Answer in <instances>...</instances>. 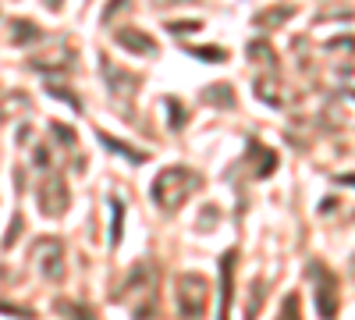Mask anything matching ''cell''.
<instances>
[{
  "instance_id": "obj_1",
  "label": "cell",
  "mask_w": 355,
  "mask_h": 320,
  "mask_svg": "<svg viewBox=\"0 0 355 320\" xmlns=\"http://www.w3.org/2000/svg\"><path fill=\"white\" fill-rule=\"evenodd\" d=\"M199 185V174L189 167H164L157 178H153V203L160 210L174 214L182 203L192 196V189Z\"/></svg>"
},
{
  "instance_id": "obj_2",
  "label": "cell",
  "mask_w": 355,
  "mask_h": 320,
  "mask_svg": "<svg viewBox=\"0 0 355 320\" xmlns=\"http://www.w3.org/2000/svg\"><path fill=\"white\" fill-rule=\"evenodd\" d=\"M206 278H199V274H185L182 281H178V310H182V317H189V320H199L202 317V310H206Z\"/></svg>"
},
{
  "instance_id": "obj_3",
  "label": "cell",
  "mask_w": 355,
  "mask_h": 320,
  "mask_svg": "<svg viewBox=\"0 0 355 320\" xmlns=\"http://www.w3.org/2000/svg\"><path fill=\"white\" fill-rule=\"evenodd\" d=\"M309 271H313V285H316V310H320V317L334 320V313H338V278L331 271H323L320 264H313Z\"/></svg>"
},
{
  "instance_id": "obj_4",
  "label": "cell",
  "mask_w": 355,
  "mask_h": 320,
  "mask_svg": "<svg viewBox=\"0 0 355 320\" xmlns=\"http://www.w3.org/2000/svg\"><path fill=\"white\" fill-rule=\"evenodd\" d=\"M36 264H40V274H46L50 281H61L64 278V246L57 239H40L36 242Z\"/></svg>"
},
{
  "instance_id": "obj_5",
  "label": "cell",
  "mask_w": 355,
  "mask_h": 320,
  "mask_svg": "<svg viewBox=\"0 0 355 320\" xmlns=\"http://www.w3.org/2000/svg\"><path fill=\"white\" fill-rule=\"evenodd\" d=\"M40 210L50 214V217H61L68 210V189H64V182L57 178V174L40 185Z\"/></svg>"
},
{
  "instance_id": "obj_6",
  "label": "cell",
  "mask_w": 355,
  "mask_h": 320,
  "mask_svg": "<svg viewBox=\"0 0 355 320\" xmlns=\"http://www.w3.org/2000/svg\"><path fill=\"white\" fill-rule=\"evenodd\" d=\"M100 68L107 71L103 78H107V85H110L117 96H125V93H135V90H139V78H125V71H121V68H114L107 57H100Z\"/></svg>"
},
{
  "instance_id": "obj_7",
  "label": "cell",
  "mask_w": 355,
  "mask_h": 320,
  "mask_svg": "<svg viewBox=\"0 0 355 320\" xmlns=\"http://www.w3.org/2000/svg\"><path fill=\"white\" fill-rule=\"evenodd\" d=\"M234 260H239V253H224L220 260V320H227V310H231V267H234Z\"/></svg>"
},
{
  "instance_id": "obj_8",
  "label": "cell",
  "mask_w": 355,
  "mask_h": 320,
  "mask_svg": "<svg viewBox=\"0 0 355 320\" xmlns=\"http://www.w3.org/2000/svg\"><path fill=\"white\" fill-rule=\"evenodd\" d=\"M117 43H121L125 50H132V53H153V47H157L146 33H139V28H121V33H117Z\"/></svg>"
},
{
  "instance_id": "obj_9",
  "label": "cell",
  "mask_w": 355,
  "mask_h": 320,
  "mask_svg": "<svg viewBox=\"0 0 355 320\" xmlns=\"http://www.w3.org/2000/svg\"><path fill=\"white\" fill-rule=\"evenodd\" d=\"M249 157L256 160V178H266V174L277 167V153H274V150H266V146H259L256 139L249 142Z\"/></svg>"
},
{
  "instance_id": "obj_10",
  "label": "cell",
  "mask_w": 355,
  "mask_h": 320,
  "mask_svg": "<svg viewBox=\"0 0 355 320\" xmlns=\"http://www.w3.org/2000/svg\"><path fill=\"white\" fill-rule=\"evenodd\" d=\"M100 142H103L107 150H114V153H121V157H128L132 164H142V160H146V153H142V150H132V146H125V142H117V139H110L107 132H100Z\"/></svg>"
},
{
  "instance_id": "obj_11",
  "label": "cell",
  "mask_w": 355,
  "mask_h": 320,
  "mask_svg": "<svg viewBox=\"0 0 355 320\" xmlns=\"http://www.w3.org/2000/svg\"><path fill=\"white\" fill-rule=\"evenodd\" d=\"M110 210H114V221H110V246H117V242H121V224H125L121 199H110Z\"/></svg>"
},
{
  "instance_id": "obj_12",
  "label": "cell",
  "mask_w": 355,
  "mask_h": 320,
  "mask_svg": "<svg viewBox=\"0 0 355 320\" xmlns=\"http://www.w3.org/2000/svg\"><path fill=\"white\" fill-rule=\"evenodd\" d=\"M40 36H43V33H40L36 25H28L25 18H18V22H15V47H25L28 40H40Z\"/></svg>"
},
{
  "instance_id": "obj_13",
  "label": "cell",
  "mask_w": 355,
  "mask_h": 320,
  "mask_svg": "<svg viewBox=\"0 0 355 320\" xmlns=\"http://www.w3.org/2000/svg\"><path fill=\"white\" fill-rule=\"evenodd\" d=\"M57 310H61L68 320H96L93 313H89L85 306H78V303H71V306H68V303H57Z\"/></svg>"
},
{
  "instance_id": "obj_14",
  "label": "cell",
  "mask_w": 355,
  "mask_h": 320,
  "mask_svg": "<svg viewBox=\"0 0 355 320\" xmlns=\"http://www.w3.org/2000/svg\"><path fill=\"white\" fill-rule=\"evenodd\" d=\"M206 100H220L217 107H231L234 103V93L227 90V85H214V90H206Z\"/></svg>"
},
{
  "instance_id": "obj_15",
  "label": "cell",
  "mask_w": 355,
  "mask_h": 320,
  "mask_svg": "<svg viewBox=\"0 0 355 320\" xmlns=\"http://www.w3.org/2000/svg\"><path fill=\"white\" fill-rule=\"evenodd\" d=\"M277 320H302V313H299V296H295V292L284 299V306H281V317H277Z\"/></svg>"
},
{
  "instance_id": "obj_16",
  "label": "cell",
  "mask_w": 355,
  "mask_h": 320,
  "mask_svg": "<svg viewBox=\"0 0 355 320\" xmlns=\"http://www.w3.org/2000/svg\"><path fill=\"white\" fill-rule=\"evenodd\" d=\"M164 103H167V110H171V128H182V125H185V110H182V103H178L174 96H167Z\"/></svg>"
},
{
  "instance_id": "obj_17",
  "label": "cell",
  "mask_w": 355,
  "mask_h": 320,
  "mask_svg": "<svg viewBox=\"0 0 355 320\" xmlns=\"http://www.w3.org/2000/svg\"><path fill=\"white\" fill-rule=\"evenodd\" d=\"M46 93H53V96H61L68 107H75L78 110V100H75V93H68V90H61V85H46Z\"/></svg>"
},
{
  "instance_id": "obj_18",
  "label": "cell",
  "mask_w": 355,
  "mask_h": 320,
  "mask_svg": "<svg viewBox=\"0 0 355 320\" xmlns=\"http://www.w3.org/2000/svg\"><path fill=\"white\" fill-rule=\"evenodd\" d=\"M53 135L61 139V142H75V132H68L64 125H53Z\"/></svg>"
},
{
  "instance_id": "obj_19",
  "label": "cell",
  "mask_w": 355,
  "mask_h": 320,
  "mask_svg": "<svg viewBox=\"0 0 355 320\" xmlns=\"http://www.w3.org/2000/svg\"><path fill=\"white\" fill-rule=\"evenodd\" d=\"M18 231H21V221L15 217V221H11V228H8V239H4V246H11V242L18 239Z\"/></svg>"
},
{
  "instance_id": "obj_20",
  "label": "cell",
  "mask_w": 355,
  "mask_h": 320,
  "mask_svg": "<svg viewBox=\"0 0 355 320\" xmlns=\"http://www.w3.org/2000/svg\"><path fill=\"white\" fill-rule=\"evenodd\" d=\"M338 182H348V185H355V174H341Z\"/></svg>"
},
{
  "instance_id": "obj_21",
  "label": "cell",
  "mask_w": 355,
  "mask_h": 320,
  "mask_svg": "<svg viewBox=\"0 0 355 320\" xmlns=\"http://www.w3.org/2000/svg\"><path fill=\"white\" fill-rule=\"evenodd\" d=\"M46 8H50V11H57V8H61V0H46Z\"/></svg>"
}]
</instances>
